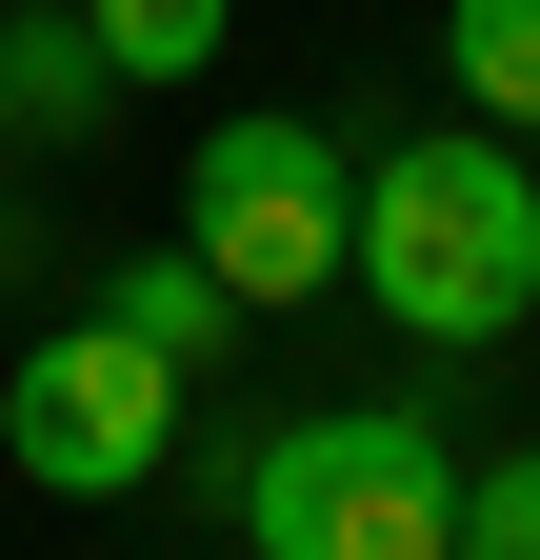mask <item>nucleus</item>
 <instances>
[{
    "mask_svg": "<svg viewBox=\"0 0 540 560\" xmlns=\"http://www.w3.org/2000/svg\"><path fill=\"white\" fill-rule=\"evenodd\" d=\"M361 301L421 361H481V340L540 320V161L501 120H421L361 161Z\"/></svg>",
    "mask_w": 540,
    "mask_h": 560,
    "instance_id": "f257e3e1",
    "label": "nucleus"
},
{
    "mask_svg": "<svg viewBox=\"0 0 540 560\" xmlns=\"http://www.w3.org/2000/svg\"><path fill=\"white\" fill-rule=\"evenodd\" d=\"M441 521H460L441 400H320L240 441V560H441Z\"/></svg>",
    "mask_w": 540,
    "mask_h": 560,
    "instance_id": "f03ea898",
    "label": "nucleus"
},
{
    "mask_svg": "<svg viewBox=\"0 0 540 560\" xmlns=\"http://www.w3.org/2000/svg\"><path fill=\"white\" fill-rule=\"evenodd\" d=\"M180 241L240 280V320H281V301H341V280H361V161H341V140H320L301 101H240V120H200Z\"/></svg>",
    "mask_w": 540,
    "mask_h": 560,
    "instance_id": "7ed1b4c3",
    "label": "nucleus"
},
{
    "mask_svg": "<svg viewBox=\"0 0 540 560\" xmlns=\"http://www.w3.org/2000/svg\"><path fill=\"white\" fill-rule=\"evenodd\" d=\"M180 400L200 381L161 361V340H120L81 301V320H40L21 361H0V460H21L40 501H141V480L180 460Z\"/></svg>",
    "mask_w": 540,
    "mask_h": 560,
    "instance_id": "20e7f679",
    "label": "nucleus"
},
{
    "mask_svg": "<svg viewBox=\"0 0 540 560\" xmlns=\"http://www.w3.org/2000/svg\"><path fill=\"white\" fill-rule=\"evenodd\" d=\"M120 120V60L81 0H0V140H101Z\"/></svg>",
    "mask_w": 540,
    "mask_h": 560,
    "instance_id": "39448f33",
    "label": "nucleus"
},
{
    "mask_svg": "<svg viewBox=\"0 0 540 560\" xmlns=\"http://www.w3.org/2000/svg\"><path fill=\"white\" fill-rule=\"evenodd\" d=\"M101 320H120V340H161L180 381H221V340H240V280L180 241V260H120V280H101Z\"/></svg>",
    "mask_w": 540,
    "mask_h": 560,
    "instance_id": "423d86ee",
    "label": "nucleus"
},
{
    "mask_svg": "<svg viewBox=\"0 0 540 560\" xmlns=\"http://www.w3.org/2000/svg\"><path fill=\"white\" fill-rule=\"evenodd\" d=\"M441 81L501 140H540V0H441Z\"/></svg>",
    "mask_w": 540,
    "mask_h": 560,
    "instance_id": "0eeeda50",
    "label": "nucleus"
},
{
    "mask_svg": "<svg viewBox=\"0 0 540 560\" xmlns=\"http://www.w3.org/2000/svg\"><path fill=\"white\" fill-rule=\"evenodd\" d=\"M81 21H101V60H120V81H200L240 0H81Z\"/></svg>",
    "mask_w": 540,
    "mask_h": 560,
    "instance_id": "6e6552de",
    "label": "nucleus"
},
{
    "mask_svg": "<svg viewBox=\"0 0 540 560\" xmlns=\"http://www.w3.org/2000/svg\"><path fill=\"white\" fill-rule=\"evenodd\" d=\"M441 560H540V441L460 460V521H441Z\"/></svg>",
    "mask_w": 540,
    "mask_h": 560,
    "instance_id": "1a4fd4ad",
    "label": "nucleus"
}]
</instances>
